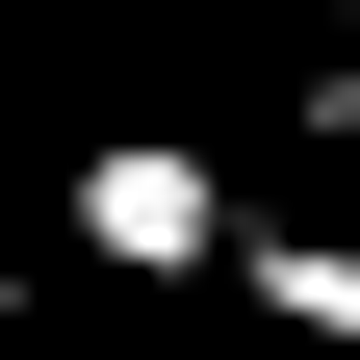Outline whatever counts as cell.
I'll return each instance as SVG.
<instances>
[{"label":"cell","instance_id":"obj_2","mask_svg":"<svg viewBox=\"0 0 360 360\" xmlns=\"http://www.w3.org/2000/svg\"><path fill=\"white\" fill-rule=\"evenodd\" d=\"M232 309L283 360H360V232H232Z\"/></svg>","mask_w":360,"mask_h":360},{"label":"cell","instance_id":"obj_1","mask_svg":"<svg viewBox=\"0 0 360 360\" xmlns=\"http://www.w3.org/2000/svg\"><path fill=\"white\" fill-rule=\"evenodd\" d=\"M52 206H77V257H103V283H232V180H206V129H77L52 155Z\"/></svg>","mask_w":360,"mask_h":360},{"label":"cell","instance_id":"obj_3","mask_svg":"<svg viewBox=\"0 0 360 360\" xmlns=\"http://www.w3.org/2000/svg\"><path fill=\"white\" fill-rule=\"evenodd\" d=\"M0 335H26V257H0Z\"/></svg>","mask_w":360,"mask_h":360}]
</instances>
